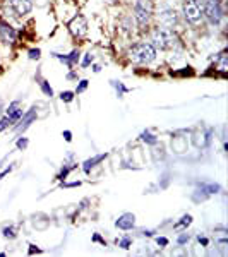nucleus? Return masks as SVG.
<instances>
[{
	"label": "nucleus",
	"instance_id": "nucleus-1",
	"mask_svg": "<svg viewBox=\"0 0 228 257\" xmlns=\"http://www.w3.org/2000/svg\"><path fill=\"white\" fill-rule=\"evenodd\" d=\"M129 57L136 64H149L156 59V48L149 43H137L129 50Z\"/></svg>",
	"mask_w": 228,
	"mask_h": 257
},
{
	"label": "nucleus",
	"instance_id": "nucleus-2",
	"mask_svg": "<svg viewBox=\"0 0 228 257\" xmlns=\"http://www.w3.org/2000/svg\"><path fill=\"white\" fill-rule=\"evenodd\" d=\"M151 41H153V47L155 48L165 50V48L173 47V43H175V34L172 33L170 28H158V30H155L153 34H151Z\"/></svg>",
	"mask_w": 228,
	"mask_h": 257
},
{
	"label": "nucleus",
	"instance_id": "nucleus-3",
	"mask_svg": "<svg viewBox=\"0 0 228 257\" xmlns=\"http://www.w3.org/2000/svg\"><path fill=\"white\" fill-rule=\"evenodd\" d=\"M202 16H206L211 24H218L221 21V16H223L220 2L218 0H206L204 7H202Z\"/></svg>",
	"mask_w": 228,
	"mask_h": 257
},
{
	"label": "nucleus",
	"instance_id": "nucleus-4",
	"mask_svg": "<svg viewBox=\"0 0 228 257\" xmlns=\"http://www.w3.org/2000/svg\"><path fill=\"white\" fill-rule=\"evenodd\" d=\"M184 16L187 19V22L191 24H199L202 19V11H201V5L197 4V0H187L184 4Z\"/></svg>",
	"mask_w": 228,
	"mask_h": 257
},
{
	"label": "nucleus",
	"instance_id": "nucleus-5",
	"mask_svg": "<svg viewBox=\"0 0 228 257\" xmlns=\"http://www.w3.org/2000/svg\"><path fill=\"white\" fill-rule=\"evenodd\" d=\"M134 14H136V19L141 26L146 24L149 21L151 14H153V4H151V0H137L136 7H134Z\"/></svg>",
	"mask_w": 228,
	"mask_h": 257
},
{
	"label": "nucleus",
	"instance_id": "nucleus-6",
	"mask_svg": "<svg viewBox=\"0 0 228 257\" xmlns=\"http://www.w3.org/2000/svg\"><path fill=\"white\" fill-rule=\"evenodd\" d=\"M69 30L74 36L81 38V36H84L86 31H88V22H86V19L82 17V16H78V17H74L72 21H70Z\"/></svg>",
	"mask_w": 228,
	"mask_h": 257
},
{
	"label": "nucleus",
	"instance_id": "nucleus-7",
	"mask_svg": "<svg viewBox=\"0 0 228 257\" xmlns=\"http://www.w3.org/2000/svg\"><path fill=\"white\" fill-rule=\"evenodd\" d=\"M16 12L19 16H24V14H30L31 9H33V0H9Z\"/></svg>",
	"mask_w": 228,
	"mask_h": 257
},
{
	"label": "nucleus",
	"instance_id": "nucleus-8",
	"mask_svg": "<svg viewBox=\"0 0 228 257\" xmlns=\"http://www.w3.org/2000/svg\"><path fill=\"white\" fill-rule=\"evenodd\" d=\"M160 22H162L165 28H173V24H177V14L173 9H163L160 12Z\"/></svg>",
	"mask_w": 228,
	"mask_h": 257
},
{
	"label": "nucleus",
	"instance_id": "nucleus-9",
	"mask_svg": "<svg viewBox=\"0 0 228 257\" xmlns=\"http://www.w3.org/2000/svg\"><path fill=\"white\" fill-rule=\"evenodd\" d=\"M16 30L14 28H11V26L7 24V22H2L0 21V38L5 41V43H14L16 41Z\"/></svg>",
	"mask_w": 228,
	"mask_h": 257
},
{
	"label": "nucleus",
	"instance_id": "nucleus-10",
	"mask_svg": "<svg viewBox=\"0 0 228 257\" xmlns=\"http://www.w3.org/2000/svg\"><path fill=\"white\" fill-rule=\"evenodd\" d=\"M134 223H136V216L130 214V213L122 214V216L115 221L117 228H120V230H130V228H134Z\"/></svg>",
	"mask_w": 228,
	"mask_h": 257
},
{
	"label": "nucleus",
	"instance_id": "nucleus-11",
	"mask_svg": "<svg viewBox=\"0 0 228 257\" xmlns=\"http://www.w3.org/2000/svg\"><path fill=\"white\" fill-rule=\"evenodd\" d=\"M34 118H36V113H34L33 110H31V112H28V113L24 115V118H22V120L19 122V125H16V130H17V132H21V130H24V128H28V127H30V124L34 120Z\"/></svg>",
	"mask_w": 228,
	"mask_h": 257
},
{
	"label": "nucleus",
	"instance_id": "nucleus-12",
	"mask_svg": "<svg viewBox=\"0 0 228 257\" xmlns=\"http://www.w3.org/2000/svg\"><path fill=\"white\" fill-rule=\"evenodd\" d=\"M21 115H22V110L19 108V101H14V103L11 105V107H9L7 117L11 118V122H17Z\"/></svg>",
	"mask_w": 228,
	"mask_h": 257
},
{
	"label": "nucleus",
	"instance_id": "nucleus-13",
	"mask_svg": "<svg viewBox=\"0 0 228 257\" xmlns=\"http://www.w3.org/2000/svg\"><path fill=\"white\" fill-rule=\"evenodd\" d=\"M107 158V154H98V156H95V158H91V160H86L84 161V172L86 173H89V170L93 168V166H96V163H99V161H103V160Z\"/></svg>",
	"mask_w": 228,
	"mask_h": 257
},
{
	"label": "nucleus",
	"instance_id": "nucleus-14",
	"mask_svg": "<svg viewBox=\"0 0 228 257\" xmlns=\"http://www.w3.org/2000/svg\"><path fill=\"white\" fill-rule=\"evenodd\" d=\"M55 57H57V59H60V60H64V62H67L69 65H74V62H76V60L79 59V53H78V51H72V53H70V55H67V57L55 53Z\"/></svg>",
	"mask_w": 228,
	"mask_h": 257
},
{
	"label": "nucleus",
	"instance_id": "nucleus-15",
	"mask_svg": "<svg viewBox=\"0 0 228 257\" xmlns=\"http://www.w3.org/2000/svg\"><path fill=\"white\" fill-rule=\"evenodd\" d=\"M218 69H220L221 72H225V70L228 69L227 55H225V53H220V59H218Z\"/></svg>",
	"mask_w": 228,
	"mask_h": 257
},
{
	"label": "nucleus",
	"instance_id": "nucleus-16",
	"mask_svg": "<svg viewBox=\"0 0 228 257\" xmlns=\"http://www.w3.org/2000/svg\"><path fill=\"white\" fill-rule=\"evenodd\" d=\"M191 221H192V218L187 214V216H184V218H182V220H180V223H177V226H189V225H191Z\"/></svg>",
	"mask_w": 228,
	"mask_h": 257
},
{
	"label": "nucleus",
	"instance_id": "nucleus-17",
	"mask_svg": "<svg viewBox=\"0 0 228 257\" xmlns=\"http://www.w3.org/2000/svg\"><path fill=\"white\" fill-rule=\"evenodd\" d=\"M60 98H62V101H72L74 99V93H70V91H65V93H62V96H60Z\"/></svg>",
	"mask_w": 228,
	"mask_h": 257
},
{
	"label": "nucleus",
	"instance_id": "nucleus-18",
	"mask_svg": "<svg viewBox=\"0 0 228 257\" xmlns=\"http://www.w3.org/2000/svg\"><path fill=\"white\" fill-rule=\"evenodd\" d=\"M11 124H12V122H11V118H9V117L2 118V120H0V130H4V128H7Z\"/></svg>",
	"mask_w": 228,
	"mask_h": 257
},
{
	"label": "nucleus",
	"instance_id": "nucleus-19",
	"mask_svg": "<svg viewBox=\"0 0 228 257\" xmlns=\"http://www.w3.org/2000/svg\"><path fill=\"white\" fill-rule=\"evenodd\" d=\"M4 235L7 237V239H14L16 237V233H14V228H4Z\"/></svg>",
	"mask_w": 228,
	"mask_h": 257
},
{
	"label": "nucleus",
	"instance_id": "nucleus-20",
	"mask_svg": "<svg viewBox=\"0 0 228 257\" xmlns=\"http://www.w3.org/2000/svg\"><path fill=\"white\" fill-rule=\"evenodd\" d=\"M40 84H41V88H43V91L47 93L48 96H52V93H53V91H52V88H50V86L47 84V81H41Z\"/></svg>",
	"mask_w": 228,
	"mask_h": 257
},
{
	"label": "nucleus",
	"instance_id": "nucleus-21",
	"mask_svg": "<svg viewBox=\"0 0 228 257\" xmlns=\"http://www.w3.org/2000/svg\"><path fill=\"white\" fill-rule=\"evenodd\" d=\"M28 146V139H19L17 141V149H24Z\"/></svg>",
	"mask_w": 228,
	"mask_h": 257
},
{
	"label": "nucleus",
	"instance_id": "nucleus-22",
	"mask_svg": "<svg viewBox=\"0 0 228 257\" xmlns=\"http://www.w3.org/2000/svg\"><path fill=\"white\" fill-rule=\"evenodd\" d=\"M30 59H31V60L40 59V50H31V51H30Z\"/></svg>",
	"mask_w": 228,
	"mask_h": 257
},
{
	"label": "nucleus",
	"instance_id": "nucleus-23",
	"mask_svg": "<svg viewBox=\"0 0 228 257\" xmlns=\"http://www.w3.org/2000/svg\"><path fill=\"white\" fill-rule=\"evenodd\" d=\"M86 88H88V81H81V84H79V88H78V93H82Z\"/></svg>",
	"mask_w": 228,
	"mask_h": 257
},
{
	"label": "nucleus",
	"instance_id": "nucleus-24",
	"mask_svg": "<svg viewBox=\"0 0 228 257\" xmlns=\"http://www.w3.org/2000/svg\"><path fill=\"white\" fill-rule=\"evenodd\" d=\"M129 245H130V240H129V239H124V240L120 242V247H122V249H127Z\"/></svg>",
	"mask_w": 228,
	"mask_h": 257
},
{
	"label": "nucleus",
	"instance_id": "nucleus-25",
	"mask_svg": "<svg viewBox=\"0 0 228 257\" xmlns=\"http://www.w3.org/2000/svg\"><path fill=\"white\" fill-rule=\"evenodd\" d=\"M143 139L147 141V143H155V137L149 136V134H143Z\"/></svg>",
	"mask_w": 228,
	"mask_h": 257
},
{
	"label": "nucleus",
	"instance_id": "nucleus-26",
	"mask_svg": "<svg viewBox=\"0 0 228 257\" xmlns=\"http://www.w3.org/2000/svg\"><path fill=\"white\" fill-rule=\"evenodd\" d=\"M93 60V57H91V53H88V55L84 57V60H82V65H88L89 62Z\"/></svg>",
	"mask_w": 228,
	"mask_h": 257
},
{
	"label": "nucleus",
	"instance_id": "nucleus-27",
	"mask_svg": "<svg viewBox=\"0 0 228 257\" xmlns=\"http://www.w3.org/2000/svg\"><path fill=\"white\" fill-rule=\"evenodd\" d=\"M156 242H158V245H163V247H165V245H168V240H166V239H163V237H162V239H158V240H156Z\"/></svg>",
	"mask_w": 228,
	"mask_h": 257
},
{
	"label": "nucleus",
	"instance_id": "nucleus-28",
	"mask_svg": "<svg viewBox=\"0 0 228 257\" xmlns=\"http://www.w3.org/2000/svg\"><path fill=\"white\" fill-rule=\"evenodd\" d=\"M11 170H12V166H9V168H5V170H4V172L0 173V178H4V177H5V175H7V173H9V172H11Z\"/></svg>",
	"mask_w": 228,
	"mask_h": 257
},
{
	"label": "nucleus",
	"instance_id": "nucleus-29",
	"mask_svg": "<svg viewBox=\"0 0 228 257\" xmlns=\"http://www.w3.org/2000/svg\"><path fill=\"white\" fill-rule=\"evenodd\" d=\"M189 240V235H182L180 239H179V243H185Z\"/></svg>",
	"mask_w": 228,
	"mask_h": 257
},
{
	"label": "nucleus",
	"instance_id": "nucleus-30",
	"mask_svg": "<svg viewBox=\"0 0 228 257\" xmlns=\"http://www.w3.org/2000/svg\"><path fill=\"white\" fill-rule=\"evenodd\" d=\"M64 136H65V141H70V139H72V137H70L72 134H70L69 130H65V132H64Z\"/></svg>",
	"mask_w": 228,
	"mask_h": 257
},
{
	"label": "nucleus",
	"instance_id": "nucleus-31",
	"mask_svg": "<svg viewBox=\"0 0 228 257\" xmlns=\"http://www.w3.org/2000/svg\"><path fill=\"white\" fill-rule=\"evenodd\" d=\"M30 252H31V254H33V252H40V249H34V245H31Z\"/></svg>",
	"mask_w": 228,
	"mask_h": 257
},
{
	"label": "nucleus",
	"instance_id": "nucleus-32",
	"mask_svg": "<svg viewBox=\"0 0 228 257\" xmlns=\"http://www.w3.org/2000/svg\"><path fill=\"white\" fill-rule=\"evenodd\" d=\"M0 110H2V103H0Z\"/></svg>",
	"mask_w": 228,
	"mask_h": 257
},
{
	"label": "nucleus",
	"instance_id": "nucleus-33",
	"mask_svg": "<svg viewBox=\"0 0 228 257\" xmlns=\"http://www.w3.org/2000/svg\"><path fill=\"white\" fill-rule=\"evenodd\" d=\"M108 2H115V0H108Z\"/></svg>",
	"mask_w": 228,
	"mask_h": 257
}]
</instances>
